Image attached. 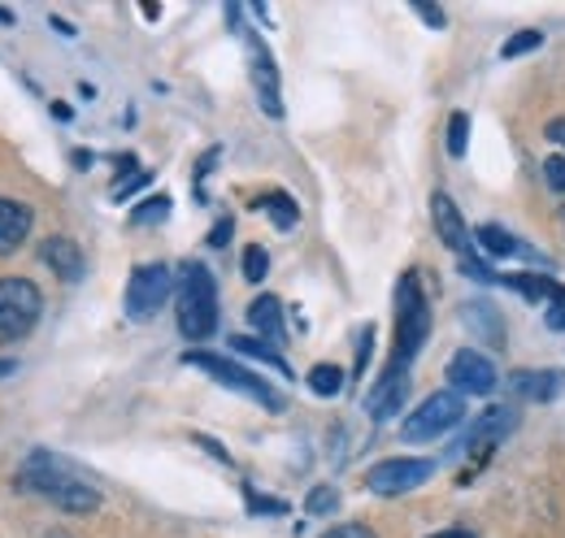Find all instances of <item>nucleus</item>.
<instances>
[{
  "label": "nucleus",
  "instance_id": "nucleus-31",
  "mask_svg": "<svg viewBox=\"0 0 565 538\" xmlns=\"http://www.w3.org/2000/svg\"><path fill=\"white\" fill-rule=\"evenodd\" d=\"M414 13L423 18L426 26H435V31H444V26H448V18H444V9H435V4H423V0H414Z\"/></svg>",
  "mask_w": 565,
  "mask_h": 538
},
{
  "label": "nucleus",
  "instance_id": "nucleus-26",
  "mask_svg": "<svg viewBox=\"0 0 565 538\" xmlns=\"http://www.w3.org/2000/svg\"><path fill=\"white\" fill-rule=\"evenodd\" d=\"M170 217V196H148V201L131 213V222L136 226H148V222H166Z\"/></svg>",
  "mask_w": 565,
  "mask_h": 538
},
{
  "label": "nucleus",
  "instance_id": "nucleus-3",
  "mask_svg": "<svg viewBox=\"0 0 565 538\" xmlns=\"http://www.w3.org/2000/svg\"><path fill=\"white\" fill-rule=\"evenodd\" d=\"M217 331V282L210 266L188 261L179 269V335L188 343H205Z\"/></svg>",
  "mask_w": 565,
  "mask_h": 538
},
{
  "label": "nucleus",
  "instance_id": "nucleus-12",
  "mask_svg": "<svg viewBox=\"0 0 565 538\" xmlns=\"http://www.w3.org/2000/svg\"><path fill=\"white\" fill-rule=\"evenodd\" d=\"M430 222H435V235H439V244H444L448 252H457V257H470V248H475V239H470V226H466L461 208L448 201L444 192H435V196H430Z\"/></svg>",
  "mask_w": 565,
  "mask_h": 538
},
{
  "label": "nucleus",
  "instance_id": "nucleus-32",
  "mask_svg": "<svg viewBox=\"0 0 565 538\" xmlns=\"http://www.w3.org/2000/svg\"><path fill=\"white\" fill-rule=\"evenodd\" d=\"M370 347H374V326H365V331H361V343H356V378H361L365 365H370Z\"/></svg>",
  "mask_w": 565,
  "mask_h": 538
},
{
  "label": "nucleus",
  "instance_id": "nucleus-7",
  "mask_svg": "<svg viewBox=\"0 0 565 538\" xmlns=\"http://www.w3.org/2000/svg\"><path fill=\"white\" fill-rule=\"evenodd\" d=\"M174 287H179V278H174L170 266H161V261L136 266L131 278H127V300H122L127 318H131V322H152V318L161 313V304L170 300Z\"/></svg>",
  "mask_w": 565,
  "mask_h": 538
},
{
  "label": "nucleus",
  "instance_id": "nucleus-29",
  "mask_svg": "<svg viewBox=\"0 0 565 538\" xmlns=\"http://www.w3.org/2000/svg\"><path fill=\"white\" fill-rule=\"evenodd\" d=\"M217 157H222V148H210V152L201 157V165H196V174H192V179H196V196H201V201H205V179H210V170H213V165H217Z\"/></svg>",
  "mask_w": 565,
  "mask_h": 538
},
{
  "label": "nucleus",
  "instance_id": "nucleus-39",
  "mask_svg": "<svg viewBox=\"0 0 565 538\" xmlns=\"http://www.w3.org/2000/svg\"><path fill=\"white\" fill-rule=\"evenodd\" d=\"M13 369H18V361H0V378H9Z\"/></svg>",
  "mask_w": 565,
  "mask_h": 538
},
{
  "label": "nucleus",
  "instance_id": "nucleus-1",
  "mask_svg": "<svg viewBox=\"0 0 565 538\" xmlns=\"http://www.w3.org/2000/svg\"><path fill=\"white\" fill-rule=\"evenodd\" d=\"M18 486L31 491V495H40V499H49L53 508H62V513H71V517H92V513L100 508V491L74 470L71 461H62V456L49 452V448H35V452L22 461Z\"/></svg>",
  "mask_w": 565,
  "mask_h": 538
},
{
  "label": "nucleus",
  "instance_id": "nucleus-28",
  "mask_svg": "<svg viewBox=\"0 0 565 538\" xmlns=\"http://www.w3.org/2000/svg\"><path fill=\"white\" fill-rule=\"evenodd\" d=\"M544 183H548L553 192H562V196H565V157H562V152L544 161Z\"/></svg>",
  "mask_w": 565,
  "mask_h": 538
},
{
  "label": "nucleus",
  "instance_id": "nucleus-34",
  "mask_svg": "<svg viewBox=\"0 0 565 538\" xmlns=\"http://www.w3.org/2000/svg\"><path fill=\"white\" fill-rule=\"evenodd\" d=\"M544 322H548L553 331H565V300H557V304L544 309Z\"/></svg>",
  "mask_w": 565,
  "mask_h": 538
},
{
  "label": "nucleus",
  "instance_id": "nucleus-38",
  "mask_svg": "<svg viewBox=\"0 0 565 538\" xmlns=\"http://www.w3.org/2000/svg\"><path fill=\"white\" fill-rule=\"evenodd\" d=\"M430 538H475L470 530H439V535H430Z\"/></svg>",
  "mask_w": 565,
  "mask_h": 538
},
{
  "label": "nucleus",
  "instance_id": "nucleus-37",
  "mask_svg": "<svg viewBox=\"0 0 565 538\" xmlns=\"http://www.w3.org/2000/svg\"><path fill=\"white\" fill-rule=\"evenodd\" d=\"M548 139L562 148V157H565V118H553V122H548Z\"/></svg>",
  "mask_w": 565,
  "mask_h": 538
},
{
  "label": "nucleus",
  "instance_id": "nucleus-10",
  "mask_svg": "<svg viewBox=\"0 0 565 538\" xmlns=\"http://www.w3.org/2000/svg\"><path fill=\"white\" fill-rule=\"evenodd\" d=\"M448 383H452L457 396H492L495 387H500L495 365L483 352H475V347H461V352L448 361Z\"/></svg>",
  "mask_w": 565,
  "mask_h": 538
},
{
  "label": "nucleus",
  "instance_id": "nucleus-13",
  "mask_svg": "<svg viewBox=\"0 0 565 538\" xmlns=\"http://www.w3.org/2000/svg\"><path fill=\"white\" fill-rule=\"evenodd\" d=\"M405 391H409V374L383 369L379 383H374L370 396H365V412H370L374 421H392V417L405 408Z\"/></svg>",
  "mask_w": 565,
  "mask_h": 538
},
{
  "label": "nucleus",
  "instance_id": "nucleus-19",
  "mask_svg": "<svg viewBox=\"0 0 565 538\" xmlns=\"http://www.w3.org/2000/svg\"><path fill=\"white\" fill-rule=\"evenodd\" d=\"M504 287H513L518 295H526V300H548V304H557V300H565V287L557 282V278H544V273H504L500 278Z\"/></svg>",
  "mask_w": 565,
  "mask_h": 538
},
{
  "label": "nucleus",
  "instance_id": "nucleus-24",
  "mask_svg": "<svg viewBox=\"0 0 565 538\" xmlns=\"http://www.w3.org/2000/svg\"><path fill=\"white\" fill-rule=\"evenodd\" d=\"M335 508H340V491H335V486H313L309 499H305V513H313V517L335 513Z\"/></svg>",
  "mask_w": 565,
  "mask_h": 538
},
{
  "label": "nucleus",
  "instance_id": "nucleus-35",
  "mask_svg": "<svg viewBox=\"0 0 565 538\" xmlns=\"http://www.w3.org/2000/svg\"><path fill=\"white\" fill-rule=\"evenodd\" d=\"M226 239H231V217H222L210 230V248H226Z\"/></svg>",
  "mask_w": 565,
  "mask_h": 538
},
{
  "label": "nucleus",
  "instance_id": "nucleus-21",
  "mask_svg": "<svg viewBox=\"0 0 565 538\" xmlns=\"http://www.w3.org/2000/svg\"><path fill=\"white\" fill-rule=\"evenodd\" d=\"M257 208H262V213H266V217H270L279 230H291V226L300 222V204L291 201L287 192H266V196L257 201Z\"/></svg>",
  "mask_w": 565,
  "mask_h": 538
},
{
  "label": "nucleus",
  "instance_id": "nucleus-36",
  "mask_svg": "<svg viewBox=\"0 0 565 538\" xmlns=\"http://www.w3.org/2000/svg\"><path fill=\"white\" fill-rule=\"evenodd\" d=\"M196 443H201V448H210V456H217L222 465H231V456H226V448H222V443H213V439H205V434H196Z\"/></svg>",
  "mask_w": 565,
  "mask_h": 538
},
{
  "label": "nucleus",
  "instance_id": "nucleus-16",
  "mask_svg": "<svg viewBox=\"0 0 565 538\" xmlns=\"http://www.w3.org/2000/svg\"><path fill=\"white\" fill-rule=\"evenodd\" d=\"M31 226H35L31 204L4 201V196H0V257L18 252V248L26 244V235H31Z\"/></svg>",
  "mask_w": 565,
  "mask_h": 538
},
{
  "label": "nucleus",
  "instance_id": "nucleus-33",
  "mask_svg": "<svg viewBox=\"0 0 565 538\" xmlns=\"http://www.w3.org/2000/svg\"><path fill=\"white\" fill-rule=\"evenodd\" d=\"M248 508H253V513H287L282 499H262V495H253V491H248Z\"/></svg>",
  "mask_w": 565,
  "mask_h": 538
},
{
  "label": "nucleus",
  "instance_id": "nucleus-8",
  "mask_svg": "<svg viewBox=\"0 0 565 538\" xmlns=\"http://www.w3.org/2000/svg\"><path fill=\"white\" fill-rule=\"evenodd\" d=\"M430 473H435L430 461H418V456H392V461H379L374 470L365 473V486H370L374 495L392 499V495H409V491H418Z\"/></svg>",
  "mask_w": 565,
  "mask_h": 538
},
{
  "label": "nucleus",
  "instance_id": "nucleus-6",
  "mask_svg": "<svg viewBox=\"0 0 565 538\" xmlns=\"http://www.w3.org/2000/svg\"><path fill=\"white\" fill-rule=\"evenodd\" d=\"M461 417H466V396H457L452 387H448V391H435V396H426V400L401 421V439H405V443H430V439L457 430Z\"/></svg>",
  "mask_w": 565,
  "mask_h": 538
},
{
  "label": "nucleus",
  "instance_id": "nucleus-14",
  "mask_svg": "<svg viewBox=\"0 0 565 538\" xmlns=\"http://www.w3.org/2000/svg\"><path fill=\"white\" fill-rule=\"evenodd\" d=\"M509 391L531 404H553L565 391V369H518L509 378Z\"/></svg>",
  "mask_w": 565,
  "mask_h": 538
},
{
  "label": "nucleus",
  "instance_id": "nucleus-9",
  "mask_svg": "<svg viewBox=\"0 0 565 538\" xmlns=\"http://www.w3.org/2000/svg\"><path fill=\"white\" fill-rule=\"evenodd\" d=\"M513 430H518V408L492 404L488 412H479V417H475V430H470V439H466V456H470V465L479 470Z\"/></svg>",
  "mask_w": 565,
  "mask_h": 538
},
{
  "label": "nucleus",
  "instance_id": "nucleus-11",
  "mask_svg": "<svg viewBox=\"0 0 565 538\" xmlns=\"http://www.w3.org/2000/svg\"><path fill=\"white\" fill-rule=\"evenodd\" d=\"M244 44H248V66H253V87H257V105H262V114L282 118L279 69H275L270 49L262 44V35H257V31H244Z\"/></svg>",
  "mask_w": 565,
  "mask_h": 538
},
{
  "label": "nucleus",
  "instance_id": "nucleus-2",
  "mask_svg": "<svg viewBox=\"0 0 565 538\" xmlns=\"http://www.w3.org/2000/svg\"><path fill=\"white\" fill-rule=\"evenodd\" d=\"M426 335H430V304H426L423 273L409 269V273L396 282V347H392L387 369L409 374V365L418 361Z\"/></svg>",
  "mask_w": 565,
  "mask_h": 538
},
{
  "label": "nucleus",
  "instance_id": "nucleus-18",
  "mask_svg": "<svg viewBox=\"0 0 565 538\" xmlns=\"http://www.w3.org/2000/svg\"><path fill=\"white\" fill-rule=\"evenodd\" d=\"M479 248H483L488 257H495V261H509V257H522V261H540V252H535V248H526L518 235H509V230H504V226H495V222L479 226Z\"/></svg>",
  "mask_w": 565,
  "mask_h": 538
},
{
  "label": "nucleus",
  "instance_id": "nucleus-5",
  "mask_svg": "<svg viewBox=\"0 0 565 538\" xmlns=\"http://www.w3.org/2000/svg\"><path fill=\"white\" fill-rule=\"evenodd\" d=\"M40 313H44V295L31 278H0V343H18L40 326Z\"/></svg>",
  "mask_w": 565,
  "mask_h": 538
},
{
  "label": "nucleus",
  "instance_id": "nucleus-4",
  "mask_svg": "<svg viewBox=\"0 0 565 538\" xmlns=\"http://www.w3.org/2000/svg\"><path fill=\"white\" fill-rule=\"evenodd\" d=\"M183 365L205 369L213 383H222L226 391H235V396H244V400L262 404L266 412H279L282 408L279 391H275L266 378H257V374H248L244 365H235L231 356H217V352H183Z\"/></svg>",
  "mask_w": 565,
  "mask_h": 538
},
{
  "label": "nucleus",
  "instance_id": "nucleus-27",
  "mask_svg": "<svg viewBox=\"0 0 565 538\" xmlns=\"http://www.w3.org/2000/svg\"><path fill=\"white\" fill-rule=\"evenodd\" d=\"M466 143H470V118L466 114H452L448 118V152L452 157H466Z\"/></svg>",
  "mask_w": 565,
  "mask_h": 538
},
{
  "label": "nucleus",
  "instance_id": "nucleus-15",
  "mask_svg": "<svg viewBox=\"0 0 565 538\" xmlns=\"http://www.w3.org/2000/svg\"><path fill=\"white\" fill-rule=\"evenodd\" d=\"M40 261L53 269L62 282H78V278H83V269H87L83 248H78L74 239H66V235H49V239L40 244Z\"/></svg>",
  "mask_w": 565,
  "mask_h": 538
},
{
  "label": "nucleus",
  "instance_id": "nucleus-30",
  "mask_svg": "<svg viewBox=\"0 0 565 538\" xmlns=\"http://www.w3.org/2000/svg\"><path fill=\"white\" fill-rule=\"evenodd\" d=\"M322 538H374V530L361 526V521H344V526H331Z\"/></svg>",
  "mask_w": 565,
  "mask_h": 538
},
{
  "label": "nucleus",
  "instance_id": "nucleus-20",
  "mask_svg": "<svg viewBox=\"0 0 565 538\" xmlns=\"http://www.w3.org/2000/svg\"><path fill=\"white\" fill-rule=\"evenodd\" d=\"M231 352H239V356H248V361H262V365H270L275 374H282V378H291V365L282 361L279 352L266 343V338H248V335H235L231 338Z\"/></svg>",
  "mask_w": 565,
  "mask_h": 538
},
{
  "label": "nucleus",
  "instance_id": "nucleus-22",
  "mask_svg": "<svg viewBox=\"0 0 565 538\" xmlns=\"http://www.w3.org/2000/svg\"><path fill=\"white\" fill-rule=\"evenodd\" d=\"M309 391L313 396H327V400L340 396L344 391V369L340 365H313L309 369Z\"/></svg>",
  "mask_w": 565,
  "mask_h": 538
},
{
  "label": "nucleus",
  "instance_id": "nucleus-17",
  "mask_svg": "<svg viewBox=\"0 0 565 538\" xmlns=\"http://www.w3.org/2000/svg\"><path fill=\"white\" fill-rule=\"evenodd\" d=\"M248 322H253V331H257V338H266L270 347H279V343H287V322H282L279 295H257V300L248 304Z\"/></svg>",
  "mask_w": 565,
  "mask_h": 538
},
{
  "label": "nucleus",
  "instance_id": "nucleus-25",
  "mask_svg": "<svg viewBox=\"0 0 565 538\" xmlns=\"http://www.w3.org/2000/svg\"><path fill=\"white\" fill-rule=\"evenodd\" d=\"M266 273H270L266 248H262V244H248V248H244V278H248V282H262Z\"/></svg>",
  "mask_w": 565,
  "mask_h": 538
},
{
  "label": "nucleus",
  "instance_id": "nucleus-23",
  "mask_svg": "<svg viewBox=\"0 0 565 538\" xmlns=\"http://www.w3.org/2000/svg\"><path fill=\"white\" fill-rule=\"evenodd\" d=\"M540 44H544V31H531V26H526V31H518L513 40L500 44V57H504V62H509V57H526V53H535Z\"/></svg>",
  "mask_w": 565,
  "mask_h": 538
}]
</instances>
